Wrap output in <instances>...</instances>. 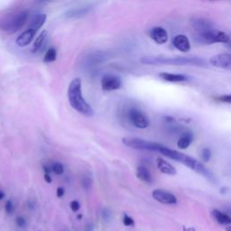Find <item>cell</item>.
Listing matches in <instances>:
<instances>
[{
  "label": "cell",
  "instance_id": "cell-30",
  "mask_svg": "<svg viewBox=\"0 0 231 231\" xmlns=\"http://www.w3.org/2000/svg\"><path fill=\"white\" fill-rule=\"evenodd\" d=\"M217 99L220 102H224V103H228L230 104L231 103V96L230 95H224V96H220L218 97Z\"/></svg>",
  "mask_w": 231,
  "mask_h": 231
},
{
  "label": "cell",
  "instance_id": "cell-16",
  "mask_svg": "<svg viewBox=\"0 0 231 231\" xmlns=\"http://www.w3.org/2000/svg\"><path fill=\"white\" fill-rule=\"evenodd\" d=\"M46 18H47V16H46L45 14H39V15H37L31 21L29 29H31V30H33L34 32H37L44 24V23L46 21Z\"/></svg>",
  "mask_w": 231,
  "mask_h": 231
},
{
  "label": "cell",
  "instance_id": "cell-23",
  "mask_svg": "<svg viewBox=\"0 0 231 231\" xmlns=\"http://www.w3.org/2000/svg\"><path fill=\"white\" fill-rule=\"evenodd\" d=\"M55 60H56V51H55V49L51 48L45 54L44 60L45 62H52V61H54Z\"/></svg>",
  "mask_w": 231,
  "mask_h": 231
},
{
  "label": "cell",
  "instance_id": "cell-41",
  "mask_svg": "<svg viewBox=\"0 0 231 231\" xmlns=\"http://www.w3.org/2000/svg\"><path fill=\"white\" fill-rule=\"evenodd\" d=\"M226 229H227V231H231V228H230V227H228V228H227Z\"/></svg>",
  "mask_w": 231,
  "mask_h": 231
},
{
  "label": "cell",
  "instance_id": "cell-4",
  "mask_svg": "<svg viewBox=\"0 0 231 231\" xmlns=\"http://www.w3.org/2000/svg\"><path fill=\"white\" fill-rule=\"evenodd\" d=\"M28 19L26 11L9 14L0 18V29L8 33H15L20 30Z\"/></svg>",
  "mask_w": 231,
  "mask_h": 231
},
{
  "label": "cell",
  "instance_id": "cell-28",
  "mask_svg": "<svg viewBox=\"0 0 231 231\" xmlns=\"http://www.w3.org/2000/svg\"><path fill=\"white\" fill-rule=\"evenodd\" d=\"M101 216H102V218H103V220H104L105 221H109V220H111V212H110V210H108V209H104V210H102Z\"/></svg>",
  "mask_w": 231,
  "mask_h": 231
},
{
  "label": "cell",
  "instance_id": "cell-40",
  "mask_svg": "<svg viewBox=\"0 0 231 231\" xmlns=\"http://www.w3.org/2000/svg\"><path fill=\"white\" fill-rule=\"evenodd\" d=\"M81 218H82V215H81V214H79V215L77 216V219H78V220H80Z\"/></svg>",
  "mask_w": 231,
  "mask_h": 231
},
{
  "label": "cell",
  "instance_id": "cell-1",
  "mask_svg": "<svg viewBox=\"0 0 231 231\" xmlns=\"http://www.w3.org/2000/svg\"><path fill=\"white\" fill-rule=\"evenodd\" d=\"M68 99L70 106L79 113L87 116H92L94 115L92 108L83 98L81 80L80 78H75L70 81L68 88Z\"/></svg>",
  "mask_w": 231,
  "mask_h": 231
},
{
  "label": "cell",
  "instance_id": "cell-17",
  "mask_svg": "<svg viewBox=\"0 0 231 231\" xmlns=\"http://www.w3.org/2000/svg\"><path fill=\"white\" fill-rule=\"evenodd\" d=\"M160 78L169 82H182L187 80V78L182 74H174L169 72H162L159 74Z\"/></svg>",
  "mask_w": 231,
  "mask_h": 231
},
{
  "label": "cell",
  "instance_id": "cell-8",
  "mask_svg": "<svg viewBox=\"0 0 231 231\" xmlns=\"http://www.w3.org/2000/svg\"><path fill=\"white\" fill-rule=\"evenodd\" d=\"M210 62L214 67L225 70L231 69V55L229 54H220L210 59Z\"/></svg>",
  "mask_w": 231,
  "mask_h": 231
},
{
  "label": "cell",
  "instance_id": "cell-12",
  "mask_svg": "<svg viewBox=\"0 0 231 231\" xmlns=\"http://www.w3.org/2000/svg\"><path fill=\"white\" fill-rule=\"evenodd\" d=\"M173 46L177 50L183 52V53H186V52L190 51V44L188 37L183 34L176 35L173 39Z\"/></svg>",
  "mask_w": 231,
  "mask_h": 231
},
{
  "label": "cell",
  "instance_id": "cell-5",
  "mask_svg": "<svg viewBox=\"0 0 231 231\" xmlns=\"http://www.w3.org/2000/svg\"><path fill=\"white\" fill-rule=\"evenodd\" d=\"M122 142L127 147L146 151H158L159 148L163 145L158 143L149 142L137 137H125L122 139Z\"/></svg>",
  "mask_w": 231,
  "mask_h": 231
},
{
  "label": "cell",
  "instance_id": "cell-19",
  "mask_svg": "<svg viewBox=\"0 0 231 231\" xmlns=\"http://www.w3.org/2000/svg\"><path fill=\"white\" fill-rule=\"evenodd\" d=\"M193 140V135L190 132H187L182 135V136L179 139L177 143V146L180 149H186L190 146Z\"/></svg>",
  "mask_w": 231,
  "mask_h": 231
},
{
  "label": "cell",
  "instance_id": "cell-10",
  "mask_svg": "<svg viewBox=\"0 0 231 231\" xmlns=\"http://www.w3.org/2000/svg\"><path fill=\"white\" fill-rule=\"evenodd\" d=\"M152 195H153V198L156 201L163 203V204L173 205V204H176V202H177V199L173 194L166 191V190H155L153 191Z\"/></svg>",
  "mask_w": 231,
  "mask_h": 231
},
{
  "label": "cell",
  "instance_id": "cell-2",
  "mask_svg": "<svg viewBox=\"0 0 231 231\" xmlns=\"http://www.w3.org/2000/svg\"><path fill=\"white\" fill-rule=\"evenodd\" d=\"M158 152H160L161 154H163L164 155H165L166 157H168L172 160L181 163L182 164H184L187 167L190 168L192 171L203 175L204 177L208 178L209 180H212L214 178L212 173H210L202 164L198 162L193 157H190V156H189L185 154L180 153L176 150L170 149V148H168L166 146H164V145H162L159 148Z\"/></svg>",
  "mask_w": 231,
  "mask_h": 231
},
{
  "label": "cell",
  "instance_id": "cell-11",
  "mask_svg": "<svg viewBox=\"0 0 231 231\" xmlns=\"http://www.w3.org/2000/svg\"><path fill=\"white\" fill-rule=\"evenodd\" d=\"M150 37L158 44H164L168 40V34L165 29L160 26H156L151 29Z\"/></svg>",
  "mask_w": 231,
  "mask_h": 231
},
{
  "label": "cell",
  "instance_id": "cell-9",
  "mask_svg": "<svg viewBox=\"0 0 231 231\" xmlns=\"http://www.w3.org/2000/svg\"><path fill=\"white\" fill-rule=\"evenodd\" d=\"M121 80L115 75H105L101 80V87L103 90L112 91L118 89L121 87Z\"/></svg>",
  "mask_w": 231,
  "mask_h": 231
},
{
  "label": "cell",
  "instance_id": "cell-36",
  "mask_svg": "<svg viewBox=\"0 0 231 231\" xmlns=\"http://www.w3.org/2000/svg\"><path fill=\"white\" fill-rule=\"evenodd\" d=\"M182 231H196L194 228H185L183 227L182 228Z\"/></svg>",
  "mask_w": 231,
  "mask_h": 231
},
{
  "label": "cell",
  "instance_id": "cell-43",
  "mask_svg": "<svg viewBox=\"0 0 231 231\" xmlns=\"http://www.w3.org/2000/svg\"><path fill=\"white\" fill-rule=\"evenodd\" d=\"M212 1H216V0H212Z\"/></svg>",
  "mask_w": 231,
  "mask_h": 231
},
{
  "label": "cell",
  "instance_id": "cell-38",
  "mask_svg": "<svg viewBox=\"0 0 231 231\" xmlns=\"http://www.w3.org/2000/svg\"><path fill=\"white\" fill-rule=\"evenodd\" d=\"M44 172H45V173H49L51 171L46 167V166H44Z\"/></svg>",
  "mask_w": 231,
  "mask_h": 231
},
{
  "label": "cell",
  "instance_id": "cell-6",
  "mask_svg": "<svg viewBox=\"0 0 231 231\" xmlns=\"http://www.w3.org/2000/svg\"><path fill=\"white\" fill-rule=\"evenodd\" d=\"M199 37L200 41L204 44H215V43H229V35L221 31L215 30L214 28L211 30H209L207 32L199 34Z\"/></svg>",
  "mask_w": 231,
  "mask_h": 231
},
{
  "label": "cell",
  "instance_id": "cell-26",
  "mask_svg": "<svg viewBox=\"0 0 231 231\" xmlns=\"http://www.w3.org/2000/svg\"><path fill=\"white\" fill-rule=\"evenodd\" d=\"M123 224L125 227H133L135 225V221H134V220L131 217H129L126 214H125L124 215V219H123Z\"/></svg>",
  "mask_w": 231,
  "mask_h": 231
},
{
  "label": "cell",
  "instance_id": "cell-20",
  "mask_svg": "<svg viewBox=\"0 0 231 231\" xmlns=\"http://www.w3.org/2000/svg\"><path fill=\"white\" fill-rule=\"evenodd\" d=\"M212 216L221 225H229V224L231 223L230 217L229 215H227V214L218 210H214L212 211Z\"/></svg>",
  "mask_w": 231,
  "mask_h": 231
},
{
  "label": "cell",
  "instance_id": "cell-14",
  "mask_svg": "<svg viewBox=\"0 0 231 231\" xmlns=\"http://www.w3.org/2000/svg\"><path fill=\"white\" fill-rule=\"evenodd\" d=\"M192 24H193L194 29L196 31H198L199 34H201V33H204V32L213 29L212 24L209 21H206L205 19H202V18H195L192 21Z\"/></svg>",
  "mask_w": 231,
  "mask_h": 231
},
{
  "label": "cell",
  "instance_id": "cell-42",
  "mask_svg": "<svg viewBox=\"0 0 231 231\" xmlns=\"http://www.w3.org/2000/svg\"><path fill=\"white\" fill-rule=\"evenodd\" d=\"M39 1H48V0H39Z\"/></svg>",
  "mask_w": 231,
  "mask_h": 231
},
{
  "label": "cell",
  "instance_id": "cell-32",
  "mask_svg": "<svg viewBox=\"0 0 231 231\" xmlns=\"http://www.w3.org/2000/svg\"><path fill=\"white\" fill-rule=\"evenodd\" d=\"M15 222H16V225H17L19 228H24V225H25V220H24L23 217H18V218H16Z\"/></svg>",
  "mask_w": 231,
  "mask_h": 231
},
{
  "label": "cell",
  "instance_id": "cell-18",
  "mask_svg": "<svg viewBox=\"0 0 231 231\" xmlns=\"http://www.w3.org/2000/svg\"><path fill=\"white\" fill-rule=\"evenodd\" d=\"M136 176L138 179H140L141 181L147 182V183H151L153 181V176L150 173L149 170H147V168H145L143 165H139L136 169Z\"/></svg>",
  "mask_w": 231,
  "mask_h": 231
},
{
  "label": "cell",
  "instance_id": "cell-34",
  "mask_svg": "<svg viewBox=\"0 0 231 231\" xmlns=\"http://www.w3.org/2000/svg\"><path fill=\"white\" fill-rule=\"evenodd\" d=\"M44 180H45V181L47 182V183H51L52 182V177L49 175V173H45L44 174Z\"/></svg>",
  "mask_w": 231,
  "mask_h": 231
},
{
  "label": "cell",
  "instance_id": "cell-3",
  "mask_svg": "<svg viewBox=\"0 0 231 231\" xmlns=\"http://www.w3.org/2000/svg\"><path fill=\"white\" fill-rule=\"evenodd\" d=\"M141 62L148 65H198L201 66L204 61L200 58L193 57H143Z\"/></svg>",
  "mask_w": 231,
  "mask_h": 231
},
{
  "label": "cell",
  "instance_id": "cell-7",
  "mask_svg": "<svg viewBox=\"0 0 231 231\" xmlns=\"http://www.w3.org/2000/svg\"><path fill=\"white\" fill-rule=\"evenodd\" d=\"M129 117L133 125L137 128H146L149 125V119L143 112L136 109H132L129 111Z\"/></svg>",
  "mask_w": 231,
  "mask_h": 231
},
{
  "label": "cell",
  "instance_id": "cell-35",
  "mask_svg": "<svg viewBox=\"0 0 231 231\" xmlns=\"http://www.w3.org/2000/svg\"><path fill=\"white\" fill-rule=\"evenodd\" d=\"M94 230V225L93 224H89L86 227V231H93Z\"/></svg>",
  "mask_w": 231,
  "mask_h": 231
},
{
  "label": "cell",
  "instance_id": "cell-27",
  "mask_svg": "<svg viewBox=\"0 0 231 231\" xmlns=\"http://www.w3.org/2000/svg\"><path fill=\"white\" fill-rule=\"evenodd\" d=\"M92 185V179L89 177H84L82 180V186L85 190H89Z\"/></svg>",
  "mask_w": 231,
  "mask_h": 231
},
{
  "label": "cell",
  "instance_id": "cell-37",
  "mask_svg": "<svg viewBox=\"0 0 231 231\" xmlns=\"http://www.w3.org/2000/svg\"><path fill=\"white\" fill-rule=\"evenodd\" d=\"M165 119H166L167 121H170V122H173V121H174V118H173V117H171V116H166Z\"/></svg>",
  "mask_w": 231,
  "mask_h": 231
},
{
  "label": "cell",
  "instance_id": "cell-39",
  "mask_svg": "<svg viewBox=\"0 0 231 231\" xmlns=\"http://www.w3.org/2000/svg\"><path fill=\"white\" fill-rule=\"evenodd\" d=\"M4 197H5V193H4L3 191H1V190H0V200H2Z\"/></svg>",
  "mask_w": 231,
  "mask_h": 231
},
{
  "label": "cell",
  "instance_id": "cell-24",
  "mask_svg": "<svg viewBox=\"0 0 231 231\" xmlns=\"http://www.w3.org/2000/svg\"><path fill=\"white\" fill-rule=\"evenodd\" d=\"M201 159L204 163H208L211 157V151L209 148H203L200 153Z\"/></svg>",
  "mask_w": 231,
  "mask_h": 231
},
{
  "label": "cell",
  "instance_id": "cell-21",
  "mask_svg": "<svg viewBox=\"0 0 231 231\" xmlns=\"http://www.w3.org/2000/svg\"><path fill=\"white\" fill-rule=\"evenodd\" d=\"M46 36H47V32H46V31H44V32H42V33L40 34V35L36 38V40H35L34 43L33 49H32L34 53H37V52H39V51L42 49L44 44L45 43Z\"/></svg>",
  "mask_w": 231,
  "mask_h": 231
},
{
  "label": "cell",
  "instance_id": "cell-25",
  "mask_svg": "<svg viewBox=\"0 0 231 231\" xmlns=\"http://www.w3.org/2000/svg\"><path fill=\"white\" fill-rule=\"evenodd\" d=\"M53 171L54 173L57 175H60L63 173V165L60 164V163H55L54 165H53Z\"/></svg>",
  "mask_w": 231,
  "mask_h": 231
},
{
  "label": "cell",
  "instance_id": "cell-33",
  "mask_svg": "<svg viewBox=\"0 0 231 231\" xmlns=\"http://www.w3.org/2000/svg\"><path fill=\"white\" fill-rule=\"evenodd\" d=\"M64 193H65V190L63 188H61V187L58 188L57 192H56V195H57L58 198H61L64 195Z\"/></svg>",
  "mask_w": 231,
  "mask_h": 231
},
{
  "label": "cell",
  "instance_id": "cell-31",
  "mask_svg": "<svg viewBox=\"0 0 231 231\" xmlns=\"http://www.w3.org/2000/svg\"><path fill=\"white\" fill-rule=\"evenodd\" d=\"M80 203L77 200H72L70 202V209H71L72 211L77 212L80 210Z\"/></svg>",
  "mask_w": 231,
  "mask_h": 231
},
{
  "label": "cell",
  "instance_id": "cell-22",
  "mask_svg": "<svg viewBox=\"0 0 231 231\" xmlns=\"http://www.w3.org/2000/svg\"><path fill=\"white\" fill-rule=\"evenodd\" d=\"M86 13H88V8H86V7L75 8V9H73V10L69 11V12L66 14V16H69V17L81 16V15H84Z\"/></svg>",
  "mask_w": 231,
  "mask_h": 231
},
{
  "label": "cell",
  "instance_id": "cell-15",
  "mask_svg": "<svg viewBox=\"0 0 231 231\" xmlns=\"http://www.w3.org/2000/svg\"><path fill=\"white\" fill-rule=\"evenodd\" d=\"M156 163H157V167L160 170V172H162L164 174H168V175H175L177 172L176 169L173 167L172 164H170L169 163H167L166 161H164L163 158H157L156 159Z\"/></svg>",
  "mask_w": 231,
  "mask_h": 231
},
{
  "label": "cell",
  "instance_id": "cell-29",
  "mask_svg": "<svg viewBox=\"0 0 231 231\" xmlns=\"http://www.w3.org/2000/svg\"><path fill=\"white\" fill-rule=\"evenodd\" d=\"M5 211L6 213L8 214H12L14 212V205H13V202L11 200H7L6 203H5Z\"/></svg>",
  "mask_w": 231,
  "mask_h": 231
},
{
  "label": "cell",
  "instance_id": "cell-13",
  "mask_svg": "<svg viewBox=\"0 0 231 231\" xmlns=\"http://www.w3.org/2000/svg\"><path fill=\"white\" fill-rule=\"evenodd\" d=\"M35 33L36 32H34L31 29H27L26 31H24L23 34H21L17 37V39L15 41L16 44L21 46V47H24V46L28 45L33 41L34 37L35 35Z\"/></svg>",
  "mask_w": 231,
  "mask_h": 231
}]
</instances>
